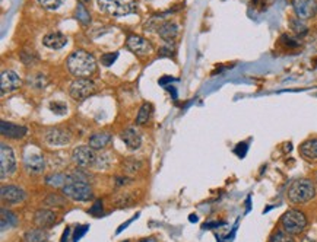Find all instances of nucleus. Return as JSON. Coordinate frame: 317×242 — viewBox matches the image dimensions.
Here are the masks:
<instances>
[{
    "label": "nucleus",
    "mask_w": 317,
    "mask_h": 242,
    "mask_svg": "<svg viewBox=\"0 0 317 242\" xmlns=\"http://www.w3.org/2000/svg\"><path fill=\"white\" fill-rule=\"evenodd\" d=\"M68 70L78 78H89L97 70L95 57L85 50H75L66 60Z\"/></svg>",
    "instance_id": "f257e3e1"
},
{
    "label": "nucleus",
    "mask_w": 317,
    "mask_h": 242,
    "mask_svg": "<svg viewBox=\"0 0 317 242\" xmlns=\"http://www.w3.org/2000/svg\"><path fill=\"white\" fill-rule=\"evenodd\" d=\"M62 191L66 197L75 201H89L94 198L92 187L89 185V182L78 177H73L72 174L68 175V179L62 187Z\"/></svg>",
    "instance_id": "f03ea898"
},
{
    "label": "nucleus",
    "mask_w": 317,
    "mask_h": 242,
    "mask_svg": "<svg viewBox=\"0 0 317 242\" xmlns=\"http://www.w3.org/2000/svg\"><path fill=\"white\" fill-rule=\"evenodd\" d=\"M286 195L292 204H304L316 197V185L311 179L307 178L295 179L289 185Z\"/></svg>",
    "instance_id": "7ed1b4c3"
},
{
    "label": "nucleus",
    "mask_w": 317,
    "mask_h": 242,
    "mask_svg": "<svg viewBox=\"0 0 317 242\" xmlns=\"http://www.w3.org/2000/svg\"><path fill=\"white\" fill-rule=\"evenodd\" d=\"M97 5L101 12L114 18L126 16L136 9L135 0H97Z\"/></svg>",
    "instance_id": "20e7f679"
},
{
    "label": "nucleus",
    "mask_w": 317,
    "mask_h": 242,
    "mask_svg": "<svg viewBox=\"0 0 317 242\" xmlns=\"http://www.w3.org/2000/svg\"><path fill=\"white\" fill-rule=\"evenodd\" d=\"M307 217L301 210L297 209H288L281 216V226L285 232L291 235H299L307 227Z\"/></svg>",
    "instance_id": "39448f33"
},
{
    "label": "nucleus",
    "mask_w": 317,
    "mask_h": 242,
    "mask_svg": "<svg viewBox=\"0 0 317 242\" xmlns=\"http://www.w3.org/2000/svg\"><path fill=\"white\" fill-rule=\"evenodd\" d=\"M95 91H97L95 83L89 78H78L76 81H73L70 83V88H69L70 97L79 102L92 97L95 94Z\"/></svg>",
    "instance_id": "423d86ee"
},
{
    "label": "nucleus",
    "mask_w": 317,
    "mask_h": 242,
    "mask_svg": "<svg viewBox=\"0 0 317 242\" xmlns=\"http://www.w3.org/2000/svg\"><path fill=\"white\" fill-rule=\"evenodd\" d=\"M0 177L2 179H6L17 171V158L14 149L8 143L0 145Z\"/></svg>",
    "instance_id": "0eeeda50"
},
{
    "label": "nucleus",
    "mask_w": 317,
    "mask_h": 242,
    "mask_svg": "<svg viewBox=\"0 0 317 242\" xmlns=\"http://www.w3.org/2000/svg\"><path fill=\"white\" fill-rule=\"evenodd\" d=\"M95 152L97 150L92 149L91 146H78L72 152V161L79 168H85V169L92 168L98 156Z\"/></svg>",
    "instance_id": "6e6552de"
},
{
    "label": "nucleus",
    "mask_w": 317,
    "mask_h": 242,
    "mask_svg": "<svg viewBox=\"0 0 317 242\" xmlns=\"http://www.w3.org/2000/svg\"><path fill=\"white\" fill-rule=\"evenodd\" d=\"M70 140H72L70 133L65 129H60V127H50L44 133V142L49 146L63 147V146H68L70 143Z\"/></svg>",
    "instance_id": "1a4fd4ad"
},
{
    "label": "nucleus",
    "mask_w": 317,
    "mask_h": 242,
    "mask_svg": "<svg viewBox=\"0 0 317 242\" xmlns=\"http://www.w3.org/2000/svg\"><path fill=\"white\" fill-rule=\"evenodd\" d=\"M126 46H127V48H129L133 54H136V56H139V57H146V56H149V54L154 51L152 44H151L146 38H143V37H141V35H135V34H132V35L127 37Z\"/></svg>",
    "instance_id": "9d476101"
},
{
    "label": "nucleus",
    "mask_w": 317,
    "mask_h": 242,
    "mask_svg": "<svg viewBox=\"0 0 317 242\" xmlns=\"http://www.w3.org/2000/svg\"><path fill=\"white\" fill-rule=\"evenodd\" d=\"M0 195H2V200L8 204H19L27 200V193L24 191V188L14 184L2 185Z\"/></svg>",
    "instance_id": "9b49d317"
},
{
    "label": "nucleus",
    "mask_w": 317,
    "mask_h": 242,
    "mask_svg": "<svg viewBox=\"0 0 317 242\" xmlns=\"http://www.w3.org/2000/svg\"><path fill=\"white\" fill-rule=\"evenodd\" d=\"M24 166L30 174H41L46 169L44 155L40 150L25 153L24 156Z\"/></svg>",
    "instance_id": "f8f14e48"
},
{
    "label": "nucleus",
    "mask_w": 317,
    "mask_h": 242,
    "mask_svg": "<svg viewBox=\"0 0 317 242\" xmlns=\"http://www.w3.org/2000/svg\"><path fill=\"white\" fill-rule=\"evenodd\" d=\"M294 12L301 21L313 18L317 12V0H294Z\"/></svg>",
    "instance_id": "ddd939ff"
},
{
    "label": "nucleus",
    "mask_w": 317,
    "mask_h": 242,
    "mask_svg": "<svg viewBox=\"0 0 317 242\" xmlns=\"http://www.w3.org/2000/svg\"><path fill=\"white\" fill-rule=\"evenodd\" d=\"M0 133H2L3 137L14 139V140H19V139H24V137L28 134V129H27L25 126H21V124H15V123L2 120V121H0Z\"/></svg>",
    "instance_id": "4468645a"
},
{
    "label": "nucleus",
    "mask_w": 317,
    "mask_h": 242,
    "mask_svg": "<svg viewBox=\"0 0 317 242\" xmlns=\"http://www.w3.org/2000/svg\"><path fill=\"white\" fill-rule=\"evenodd\" d=\"M21 85H22V81L17 72H14V70H3L2 72V76H0V89H2L3 95L19 89Z\"/></svg>",
    "instance_id": "2eb2a0df"
},
{
    "label": "nucleus",
    "mask_w": 317,
    "mask_h": 242,
    "mask_svg": "<svg viewBox=\"0 0 317 242\" xmlns=\"http://www.w3.org/2000/svg\"><path fill=\"white\" fill-rule=\"evenodd\" d=\"M57 220V214L50 209H40L34 214V223L41 229L52 227Z\"/></svg>",
    "instance_id": "dca6fc26"
},
{
    "label": "nucleus",
    "mask_w": 317,
    "mask_h": 242,
    "mask_svg": "<svg viewBox=\"0 0 317 242\" xmlns=\"http://www.w3.org/2000/svg\"><path fill=\"white\" fill-rule=\"evenodd\" d=\"M113 142V134L108 131H97L89 136L88 146H91L95 150H104L107 149Z\"/></svg>",
    "instance_id": "f3484780"
},
{
    "label": "nucleus",
    "mask_w": 317,
    "mask_h": 242,
    "mask_svg": "<svg viewBox=\"0 0 317 242\" xmlns=\"http://www.w3.org/2000/svg\"><path fill=\"white\" fill-rule=\"evenodd\" d=\"M122 140L130 150H138L142 146V136L135 127H127L120 133Z\"/></svg>",
    "instance_id": "a211bd4d"
},
{
    "label": "nucleus",
    "mask_w": 317,
    "mask_h": 242,
    "mask_svg": "<svg viewBox=\"0 0 317 242\" xmlns=\"http://www.w3.org/2000/svg\"><path fill=\"white\" fill-rule=\"evenodd\" d=\"M158 35L165 41V43H171L177 38L178 35V25L173 21H164L158 30H157Z\"/></svg>",
    "instance_id": "6ab92c4d"
},
{
    "label": "nucleus",
    "mask_w": 317,
    "mask_h": 242,
    "mask_svg": "<svg viewBox=\"0 0 317 242\" xmlns=\"http://www.w3.org/2000/svg\"><path fill=\"white\" fill-rule=\"evenodd\" d=\"M43 44L50 50H60L68 44V37L62 32H50L43 38Z\"/></svg>",
    "instance_id": "aec40b11"
},
{
    "label": "nucleus",
    "mask_w": 317,
    "mask_h": 242,
    "mask_svg": "<svg viewBox=\"0 0 317 242\" xmlns=\"http://www.w3.org/2000/svg\"><path fill=\"white\" fill-rule=\"evenodd\" d=\"M299 155L308 161V162H316L317 161V139H308L301 143L299 146Z\"/></svg>",
    "instance_id": "412c9836"
},
{
    "label": "nucleus",
    "mask_w": 317,
    "mask_h": 242,
    "mask_svg": "<svg viewBox=\"0 0 317 242\" xmlns=\"http://www.w3.org/2000/svg\"><path fill=\"white\" fill-rule=\"evenodd\" d=\"M49 239V233L46 229L37 227V229H30L24 233V242H46Z\"/></svg>",
    "instance_id": "4be33fe9"
},
{
    "label": "nucleus",
    "mask_w": 317,
    "mask_h": 242,
    "mask_svg": "<svg viewBox=\"0 0 317 242\" xmlns=\"http://www.w3.org/2000/svg\"><path fill=\"white\" fill-rule=\"evenodd\" d=\"M152 117V105L149 102H143L138 111V115H136V124L138 126H145L149 123Z\"/></svg>",
    "instance_id": "5701e85b"
},
{
    "label": "nucleus",
    "mask_w": 317,
    "mask_h": 242,
    "mask_svg": "<svg viewBox=\"0 0 317 242\" xmlns=\"http://www.w3.org/2000/svg\"><path fill=\"white\" fill-rule=\"evenodd\" d=\"M17 223H18V216L14 211L2 207V230H6V227L8 229L17 226Z\"/></svg>",
    "instance_id": "b1692460"
},
{
    "label": "nucleus",
    "mask_w": 317,
    "mask_h": 242,
    "mask_svg": "<svg viewBox=\"0 0 317 242\" xmlns=\"http://www.w3.org/2000/svg\"><path fill=\"white\" fill-rule=\"evenodd\" d=\"M133 203H135V197H133V194H130L127 191H122V193L116 194V197H114V204L120 209L130 207Z\"/></svg>",
    "instance_id": "393cba45"
},
{
    "label": "nucleus",
    "mask_w": 317,
    "mask_h": 242,
    "mask_svg": "<svg viewBox=\"0 0 317 242\" xmlns=\"http://www.w3.org/2000/svg\"><path fill=\"white\" fill-rule=\"evenodd\" d=\"M66 179H68V175L60 174V172H56V174H52V175L46 177V184L50 185V187L59 188V187H63V185H65Z\"/></svg>",
    "instance_id": "a878e982"
},
{
    "label": "nucleus",
    "mask_w": 317,
    "mask_h": 242,
    "mask_svg": "<svg viewBox=\"0 0 317 242\" xmlns=\"http://www.w3.org/2000/svg\"><path fill=\"white\" fill-rule=\"evenodd\" d=\"M141 166H142V162L135 159V158H129V159L123 161V171L129 175L136 174L141 169Z\"/></svg>",
    "instance_id": "bb28decb"
},
{
    "label": "nucleus",
    "mask_w": 317,
    "mask_h": 242,
    "mask_svg": "<svg viewBox=\"0 0 317 242\" xmlns=\"http://www.w3.org/2000/svg\"><path fill=\"white\" fill-rule=\"evenodd\" d=\"M269 242H295L292 235L285 232L283 229L282 230H275L270 238H269Z\"/></svg>",
    "instance_id": "cd10ccee"
},
{
    "label": "nucleus",
    "mask_w": 317,
    "mask_h": 242,
    "mask_svg": "<svg viewBox=\"0 0 317 242\" xmlns=\"http://www.w3.org/2000/svg\"><path fill=\"white\" fill-rule=\"evenodd\" d=\"M44 203H46L47 206H54V207H63V206L68 204L66 198L62 197V195H59V194H56V193L47 195L46 200H44Z\"/></svg>",
    "instance_id": "c85d7f7f"
},
{
    "label": "nucleus",
    "mask_w": 317,
    "mask_h": 242,
    "mask_svg": "<svg viewBox=\"0 0 317 242\" xmlns=\"http://www.w3.org/2000/svg\"><path fill=\"white\" fill-rule=\"evenodd\" d=\"M75 16H76L78 21H81L85 25L89 24V21H91V15H89V12L87 11V8L82 3H78L76 11H75Z\"/></svg>",
    "instance_id": "c756f323"
},
{
    "label": "nucleus",
    "mask_w": 317,
    "mask_h": 242,
    "mask_svg": "<svg viewBox=\"0 0 317 242\" xmlns=\"http://www.w3.org/2000/svg\"><path fill=\"white\" fill-rule=\"evenodd\" d=\"M28 83H30L31 86H34V88L41 89V88H46L47 79H46V76H44L43 73H35V75H33V76H28Z\"/></svg>",
    "instance_id": "7c9ffc66"
},
{
    "label": "nucleus",
    "mask_w": 317,
    "mask_h": 242,
    "mask_svg": "<svg viewBox=\"0 0 317 242\" xmlns=\"http://www.w3.org/2000/svg\"><path fill=\"white\" fill-rule=\"evenodd\" d=\"M110 163H111L110 155H108V153H100V155L97 156V161H95L94 168L98 169V171H101V169L104 171V169H107V168L110 166Z\"/></svg>",
    "instance_id": "2f4dec72"
},
{
    "label": "nucleus",
    "mask_w": 317,
    "mask_h": 242,
    "mask_svg": "<svg viewBox=\"0 0 317 242\" xmlns=\"http://www.w3.org/2000/svg\"><path fill=\"white\" fill-rule=\"evenodd\" d=\"M65 0H38V5L47 11H56L63 5Z\"/></svg>",
    "instance_id": "473e14b6"
},
{
    "label": "nucleus",
    "mask_w": 317,
    "mask_h": 242,
    "mask_svg": "<svg viewBox=\"0 0 317 242\" xmlns=\"http://www.w3.org/2000/svg\"><path fill=\"white\" fill-rule=\"evenodd\" d=\"M50 110H52L54 114H57V115H63V114L68 113V105H66L65 102H57V101H54V102L50 104Z\"/></svg>",
    "instance_id": "72a5a7b5"
},
{
    "label": "nucleus",
    "mask_w": 317,
    "mask_h": 242,
    "mask_svg": "<svg viewBox=\"0 0 317 242\" xmlns=\"http://www.w3.org/2000/svg\"><path fill=\"white\" fill-rule=\"evenodd\" d=\"M117 57H119V53H106V54L101 56V65L108 67L117 60Z\"/></svg>",
    "instance_id": "f704fd0d"
},
{
    "label": "nucleus",
    "mask_w": 317,
    "mask_h": 242,
    "mask_svg": "<svg viewBox=\"0 0 317 242\" xmlns=\"http://www.w3.org/2000/svg\"><path fill=\"white\" fill-rule=\"evenodd\" d=\"M291 27H292V30H294L297 34H305V32H307V28H305V25L302 24V21H301L299 18L291 19Z\"/></svg>",
    "instance_id": "c9c22d12"
},
{
    "label": "nucleus",
    "mask_w": 317,
    "mask_h": 242,
    "mask_svg": "<svg viewBox=\"0 0 317 242\" xmlns=\"http://www.w3.org/2000/svg\"><path fill=\"white\" fill-rule=\"evenodd\" d=\"M88 213L89 214H92V216H103V201L101 200H97L94 204H92V207L88 210Z\"/></svg>",
    "instance_id": "e433bc0d"
},
{
    "label": "nucleus",
    "mask_w": 317,
    "mask_h": 242,
    "mask_svg": "<svg viewBox=\"0 0 317 242\" xmlns=\"http://www.w3.org/2000/svg\"><path fill=\"white\" fill-rule=\"evenodd\" d=\"M88 227H89V226H87V225H82V226H78V229L75 230V235H73V242H78V241L81 239V236L87 233V230H88Z\"/></svg>",
    "instance_id": "4c0bfd02"
},
{
    "label": "nucleus",
    "mask_w": 317,
    "mask_h": 242,
    "mask_svg": "<svg viewBox=\"0 0 317 242\" xmlns=\"http://www.w3.org/2000/svg\"><path fill=\"white\" fill-rule=\"evenodd\" d=\"M246 152H247V143H240V145L237 146V149H235V153H237L240 158H243V156L246 155Z\"/></svg>",
    "instance_id": "58836bf2"
},
{
    "label": "nucleus",
    "mask_w": 317,
    "mask_h": 242,
    "mask_svg": "<svg viewBox=\"0 0 317 242\" xmlns=\"http://www.w3.org/2000/svg\"><path fill=\"white\" fill-rule=\"evenodd\" d=\"M282 43H285L288 47H297V46H298V43H297V41H292V38L288 37V35H282Z\"/></svg>",
    "instance_id": "ea45409f"
},
{
    "label": "nucleus",
    "mask_w": 317,
    "mask_h": 242,
    "mask_svg": "<svg viewBox=\"0 0 317 242\" xmlns=\"http://www.w3.org/2000/svg\"><path fill=\"white\" fill-rule=\"evenodd\" d=\"M129 182H132V179H129V178H122V177H117V178H116V184H117V185H126V184H129Z\"/></svg>",
    "instance_id": "a19ab883"
},
{
    "label": "nucleus",
    "mask_w": 317,
    "mask_h": 242,
    "mask_svg": "<svg viewBox=\"0 0 317 242\" xmlns=\"http://www.w3.org/2000/svg\"><path fill=\"white\" fill-rule=\"evenodd\" d=\"M138 216H139V214H136V216H135V217H132V219H130V220H127V222H126V223H123V225H122V226H120V227H119V229H117V233H120V232H122V230H123V229H126V227H127V225H129V223H132V222H133V220H135V219H136V217H138Z\"/></svg>",
    "instance_id": "79ce46f5"
},
{
    "label": "nucleus",
    "mask_w": 317,
    "mask_h": 242,
    "mask_svg": "<svg viewBox=\"0 0 317 242\" xmlns=\"http://www.w3.org/2000/svg\"><path fill=\"white\" fill-rule=\"evenodd\" d=\"M170 51H173L171 50V47H164V48H161V51H159V56H171V53Z\"/></svg>",
    "instance_id": "37998d69"
},
{
    "label": "nucleus",
    "mask_w": 317,
    "mask_h": 242,
    "mask_svg": "<svg viewBox=\"0 0 317 242\" xmlns=\"http://www.w3.org/2000/svg\"><path fill=\"white\" fill-rule=\"evenodd\" d=\"M139 242H158L155 238H152V236H149V238H143V239H141Z\"/></svg>",
    "instance_id": "c03bdc74"
},
{
    "label": "nucleus",
    "mask_w": 317,
    "mask_h": 242,
    "mask_svg": "<svg viewBox=\"0 0 317 242\" xmlns=\"http://www.w3.org/2000/svg\"><path fill=\"white\" fill-rule=\"evenodd\" d=\"M165 82H173V79H171V78H164V79H161V81H159V83H161V85H164Z\"/></svg>",
    "instance_id": "a18cd8bd"
},
{
    "label": "nucleus",
    "mask_w": 317,
    "mask_h": 242,
    "mask_svg": "<svg viewBox=\"0 0 317 242\" xmlns=\"http://www.w3.org/2000/svg\"><path fill=\"white\" fill-rule=\"evenodd\" d=\"M302 242H316V241H313V239H310V238H305Z\"/></svg>",
    "instance_id": "49530a36"
},
{
    "label": "nucleus",
    "mask_w": 317,
    "mask_h": 242,
    "mask_svg": "<svg viewBox=\"0 0 317 242\" xmlns=\"http://www.w3.org/2000/svg\"><path fill=\"white\" fill-rule=\"evenodd\" d=\"M190 220H192V222H196V220H197V217H196V216H190Z\"/></svg>",
    "instance_id": "de8ad7c7"
},
{
    "label": "nucleus",
    "mask_w": 317,
    "mask_h": 242,
    "mask_svg": "<svg viewBox=\"0 0 317 242\" xmlns=\"http://www.w3.org/2000/svg\"><path fill=\"white\" fill-rule=\"evenodd\" d=\"M82 2H89V0H82Z\"/></svg>",
    "instance_id": "09e8293b"
},
{
    "label": "nucleus",
    "mask_w": 317,
    "mask_h": 242,
    "mask_svg": "<svg viewBox=\"0 0 317 242\" xmlns=\"http://www.w3.org/2000/svg\"><path fill=\"white\" fill-rule=\"evenodd\" d=\"M122 242H130V241H122Z\"/></svg>",
    "instance_id": "8fccbe9b"
}]
</instances>
